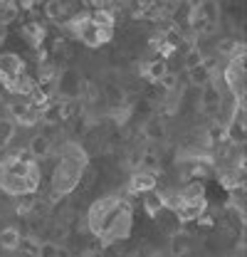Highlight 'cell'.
Instances as JSON below:
<instances>
[{"label": "cell", "mask_w": 247, "mask_h": 257, "mask_svg": "<svg viewBox=\"0 0 247 257\" xmlns=\"http://www.w3.org/2000/svg\"><path fill=\"white\" fill-rule=\"evenodd\" d=\"M20 74H25V62L18 55H13V52L0 55V79H5V84L13 82Z\"/></svg>", "instance_id": "obj_5"}, {"label": "cell", "mask_w": 247, "mask_h": 257, "mask_svg": "<svg viewBox=\"0 0 247 257\" xmlns=\"http://www.w3.org/2000/svg\"><path fill=\"white\" fill-rule=\"evenodd\" d=\"M166 72H168V69H166V62H151V64H149V77H151V79H156V82H158Z\"/></svg>", "instance_id": "obj_19"}, {"label": "cell", "mask_w": 247, "mask_h": 257, "mask_svg": "<svg viewBox=\"0 0 247 257\" xmlns=\"http://www.w3.org/2000/svg\"><path fill=\"white\" fill-rule=\"evenodd\" d=\"M30 154H35V156H47L50 154V139L47 136H32Z\"/></svg>", "instance_id": "obj_13"}, {"label": "cell", "mask_w": 247, "mask_h": 257, "mask_svg": "<svg viewBox=\"0 0 247 257\" xmlns=\"http://www.w3.org/2000/svg\"><path fill=\"white\" fill-rule=\"evenodd\" d=\"M62 10H64V8H62L60 0H50V3L45 5V13H47V18H52V20H57V18H60Z\"/></svg>", "instance_id": "obj_18"}, {"label": "cell", "mask_w": 247, "mask_h": 257, "mask_svg": "<svg viewBox=\"0 0 247 257\" xmlns=\"http://www.w3.org/2000/svg\"><path fill=\"white\" fill-rule=\"evenodd\" d=\"M146 208H149V213H154V215H156V210L161 208V198H156V195H149V198H146Z\"/></svg>", "instance_id": "obj_22"}, {"label": "cell", "mask_w": 247, "mask_h": 257, "mask_svg": "<svg viewBox=\"0 0 247 257\" xmlns=\"http://www.w3.org/2000/svg\"><path fill=\"white\" fill-rule=\"evenodd\" d=\"M217 23V5L215 0H200L190 10V25L195 30H210Z\"/></svg>", "instance_id": "obj_2"}, {"label": "cell", "mask_w": 247, "mask_h": 257, "mask_svg": "<svg viewBox=\"0 0 247 257\" xmlns=\"http://www.w3.org/2000/svg\"><path fill=\"white\" fill-rule=\"evenodd\" d=\"M158 84H161V87H166V89H173V87H176V77H173L171 72H166V74L158 79Z\"/></svg>", "instance_id": "obj_21"}, {"label": "cell", "mask_w": 247, "mask_h": 257, "mask_svg": "<svg viewBox=\"0 0 247 257\" xmlns=\"http://www.w3.org/2000/svg\"><path fill=\"white\" fill-rule=\"evenodd\" d=\"M40 116H42V121H47V124H57L62 119V104H50Z\"/></svg>", "instance_id": "obj_14"}, {"label": "cell", "mask_w": 247, "mask_h": 257, "mask_svg": "<svg viewBox=\"0 0 247 257\" xmlns=\"http://www.w3.org/2000/svg\"><path fill=\"white\" fill-rule=\"evenodd\" d=\"M210 79H213V74H210V69H208L205 64H200V67L190 69V82H193V84H198V87H205Z\"/></svg>", "instance_id": "obj_11"}, {"label": "cell", "mask_w": 247, "mask_h": 257, "mask_svg": "<svg viewBox=\"0 0 247 257\" xmlns=\"http://www.w3.org/2000/svg\"><path fill=\"white\" fill-rule=\"evenodd\" d=\"M18 18V5L15 3H0V28L10 25Z\"/></svg>", "instance_id": "obj_12"}, {"label": "cell", "mask_w": 247, "mask_h": 257, "mask_svg": "<svg viewBox=\"0 0 247 257\" xmlns=\"http://www.w3.org/2000/svg\"><path fill=\"white\" fill-rule=\"evenodd\" d=\"M203 60H205V57H203V55H200L198 50H193V52H188V55H185V69L190 72V69H195V67H200V64H203Z\"/></svg>", "instance_id": "obj_17"}, {"label": "cell", "mask_w": 247, "mask_h": 257, "mask_svg": "<svg viewBox=\"0 0 247 257\" xmlns=\"http://www.w3.org/2000/svg\"><path fill=\"white\" fill-rule=\"evenodd\" d=\"M35 252H37V257H62L60 247H57L55 242H42Z\"/></svg>", "instance_id": "obj_15"}, {"label": "cell", "mask_w": 247, "mask_h": 257, "mask_svg": "<svg viewBox=\"0 0 247 257\" xmlns=\"http://www.w3.org/2000/svg\"><path fill=\"white\" fill-rule=\"evenodd\" d=\"M225 131H227V139H230L232 144H242V141H245V114H242V109H240V114L232 116L230 126L225 128Z\"/></svg>", "instance_id": "obj_7"}, {"label": "cell", "mask_w": 247, "mask_h": 257, "mask_svg": "<svg viewBox=\"0 0 247 257\" xmlns=\"http://www.w3.org/2000/svg\"><path fill=\"white\" fill-rule=\"evenodd\" d=\"M15 136V121L13 119H0V149H5Z\"/></svg>", "instance_id": "obj_10"}, {"label": "cell", "mask_w": 247, "mask_h": 257, "mask_svg": "<svg viewBox=\"0 0 247 257\" xmlns=\"http://www.w3.org/2000/svg\"><path fill=\"white\" fill-rule=\"evenodd\" d=\"M146 136H149V139H163V136H166V128H163V124H161L158 119H154V121H149V126H146Z\"/></svg>", "instance_id": "obj_16"}, {"label": "cell", "mask_w": 247, "mask_h": 257, "mask_svg": "<svg viewBox=\"0 0 247 257\" xmlns=\"http://www.w3.org/2000/svg\"><path fill=\"white\" fill-rule=\"evenodd\" d=\"M82 168V163H77V161H69L64 159L60 168H57V173H55V191L60 193H69L74 188V183L79 181V171Z\"/></svg>", "instance_id": "obj_3"}, {"label": "cell", "mask_w": 247, "mask_h": 257, "mask_svg": "<svg viewBox=\"0 0 247 257\" xmlns=\"http://www.w3.org/2000/svg\"><path fill=\"white\" fill-rule=\"evenodd\" d=\"M3 40H5V32H3V28H0V42H3Z\"/></svg>", "instance_id": "obj_23"}, {"label": "cell", "mask_w": 247, "mask_h": 257, "mask_svg": "<svg viewBox=\"0 0 247 257\" xmlns=\"http://www.w3.org/2000/svg\"><path fill=\"white\" fill-rule=\"evenodd\" d=\"M57 84H60V92L62 94H67V96H77L79 94V89H82V79H79V74H77V72H72V69L60 72Z\"/></svg>", "instance_id": "obj_6"}, {"label": "cell", "mask_w": 247, "mask_h": 257, "mask_svg": "<svg viewBox=\"0 0 247 257\" xmlns=\"http://www.w3.org/2000/svg\"><path fill=\"white\" fill-rule=\"evenodd\" d=\"M225 79H227V87L235 96H245V55H240L237 60H232L227 72H225Z\"/></svg>", "instance_id": "obj_4"}, {"label": "cell", "mask_w": 247, "mask_h": 257, "mask_svg": "<svg viewBox=\"0 0 247 257\" xmlns=\"http://www.w3.org/2000/svg\"><path fill=\"white\" fill-rule=\"evenodd\" d=\"M72 28H74V35H77L84 45H89V47H99V45H104V42L111 37V30L96 28L89 18L74 20V23H72Z\"/></svg>", "instance_id": "obj_1"}, {"label": "cell", "mask_w": 247, "mask_h": 257, "mask_svg": "<svg viewBox=\"0 0 247 257\" xmlns=\"http://www.w3.org/2000/svg\"><path fill=\"white\" fill-rule=\"evenodd\" d=\"M163 3H178V0H163Z\"/></svg>", "instance_id": "obj_25"}, {"label": "cell", "mask_w": 247, "mask_h": 257, "mask_svg": "<svg viewBox=\"0 0 247 257\" xmlns=\"http://www.w3.org/2000/svg\"><path fill=\"white\" fill-rule=\"evenodd\" d=\"M0 245H3L5 250H15V247L20 245V232H18L15 227L0 230Z\"/></svg>", "instance_id": "obj_9"}, {"label": "cell", "mask_w": 247, "mask_h": 257, "mask_svg": "<svg viewBox=\"0 0 247 257\" xmlns=\"http://www.w3.org/2000/svg\"><path fill=\"white\" fill-rule=\"evenodd\" d=\"M185 247H188V237L181 235V237H173V252L178 255V252H185Z\"/></svg>", "instance_id": "obj_20"}, {"label": "cell", "mask_w": 247, "mask_h": 257, "mask_svg": "<svg viewBox=\"0 0 247 257\" xmlns=\"http://www.w3.org/2000/svg\"><path fill=\"white\" fill-rule=\"evenodd\" d=\"M154 186H156V176H154V173L139 171V173L131 178V188H134L136 193H139V191L149 193V191H154Z\"/></svg>", "instance_id": "obj_8"}, {"label": "cell", "mask_w": 247, "mask_h": 257, "mask_svg": "<svg viewBox=\"0 0 247 257\" xmlns=\"http://www.w3.org/2000/svg\"><path fill=\"white\" fill-rule=\"evenodd\" d=\"M23 3H25V5H32V3H35V0H23Z\"/></svg>", "instance_id": "obj_24"}]
</instances>
